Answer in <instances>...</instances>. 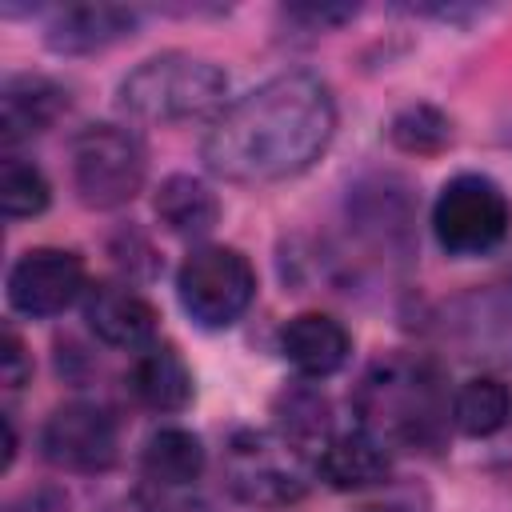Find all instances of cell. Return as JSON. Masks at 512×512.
<instances>
[{
	"label": "cell",
	"instance_id": "obj_1",
	"mask_svg": "<svg viewBox=\"0 0 512 512\" xmlns=\"http://www.w3.org/2000/svg\"><path fill=\"white\" fill-rule=\"evenodd\" d=\"M336 136L332 88L312 72H280L228 108L204 132V168L232 184H276L312 168Z\"/></svg>",
	"mask_w": 512,
	"mask_h": 512
},
{
	"label": "cell",
	"instance_id": "obj_2",
	"mask_svg": "<svg viewBox=\"0 0 512 512\" xmlns=\"http://www.w3.org/2000/svg\"><path fill=\"white\" fill-rule=\"evenodd\" d=\"M356 416L388 452H436L452 424V400L432 360L388 356L360 380Z\"/></svg>",
	"mask_w": 512,
	"mask_h": 512
},
{
	"label": "cell",
	"instance_id": "obj_3",
	"mask_svg": "<svg viewBox=\"0 0 512 512\" xmlns=\"http://www.w3.org/2000/svg\"><path fill=\"white\" fill-rule=\"evenodd\" d=\"M228 76L204 56L192 52H160L136 64L120 80V108L144 124H180L208 116L224 104Z\"/></svg>",
	"mask_w": 512,
	"mask_h": 512
},
{
	"label": "cell",
	"instance_id": "obj_4",
	"mask_svg": "<svg viewBox=\"0 0 512 512\" xmlns=\"http://www.w3.org/2000/svg\"><path fill=\"white\" fill-rule=\"evenodd\" d=\"M512 200L508 192L480 172L452 176L432 204V232L448 256H484L508 240Z\"/></svg>",
	"mask_w": 512,
	"mask_h": 512
},
{
	"label": "cell",
	"instance_id": "obj_5",
	"mask_svg": "<svg viewBox=\"0 0 512 512\" xmlns=\"http://www.w3.org/2000/svg\"><path fill=\"white\" fill-rule=\"evenodd\" d=\"M176 296L192 324L208 332L232 328L256 300V272L240 248L200 244L184 256L176 272Z\"/></svg>",
	"mask_w": 512,
	"mask_h": 512
},
{
	"label": "cell",
	"instance_id": "obj_6",
	"mask_svg": "<svg viewBox=\"0 0 512 512\" xmlns=\"http://www.w3.org/2000/svg\"><path fill=\"white\" fill-rule=\"evenodd\" d=\"M144 148L120 124H88L72 136V188L96 212L124 208L144 188Z\"/></svg>",
	"mask_w": 512,
	"mask_h": 512
},
{
	"label": "cell",
	"instance_id": "obj_7",
	"mask_svg": "<svg viewBox=\"0 0 512 512\" xmlns=\"http://www.w3.org/2000/svg\"><path fill=\"white\" fill-rule=\"evenodd\" d=\"M224 484L252 508H288L308 492L300 452L276 432H236L224 452Z\"/></svg>",
	"mask_w": 512,
	"mask_h": 512
},
{
	"label": "cell",
	"instance_id": "obj_8",
	"mask_svg": "<svg viewBox=\"0 0 512 512\" xmlns=\"http://www.w3.org/2000/svg\"><path fill=\"white\" fill-rule=\"evenodd\" d=\"M444 340L480 364H512V284L468 288L444 304L440 316Z\"/></svg>",
	"mask_w": 512,
	"mask_h": 512
},
{
	"label": "cell",
	"instance_id": "obj_9",
	"mask_svg": "<svg viewBox=\"0 0 512 512\" xmlns=\"http://www.w3.org/2000/svg\"><path fill=\"white\" fill-rule=\"evenodd\" d=\"M40 452L52 468L64 472H108L120 456V432L108 408L88 404V400H68L60 404L44 428H40Z\"/></svg>",
	"mask_w": 512,
	"mask_h": 512
},
{
	"label": "cell",
	"instance_id": "obj_10",
	"mask_svg": "<svg viewBox=\"0 0 512 512\" xmlns=\"http://www.w3.org/2000/svg\"><path fill=\"white\" fill-rule=\"evenodd\" d=\"M88 292L84 260L72 248H28L8 272V304L28 320H48Z\"/></svg>",
	"mask_w": 512,
	"mask_h": 512
},
{
	"label": "cell",
	"instance_id": "obj_11",
	"mask_svg": "<svg viewBox=\"0 0 512 512\" xmlns=\"http://www.w3.org/2000/svg\"><path fill=\"white\" fill-rule=\"evenodd\" d=\"M84 320L96 340H104L108 348H128V352L156 344V328H160L156 308L132 284H116V280L88 284Z\"/></svg>",
	"mask_w": 512,
	"mask_h": 512
},
{
	"label": "cell",
	"instance_id": "obj_12",
	"mask_svg": "<svg viewBox=\"0 0 512 512\" xmlns=\"http://www.w3.org/2000/svg\"><path fill=\"white\" fill-rule=\"evenodd\" d=\"M136 32V12L108 0L64 4L44 24V44L60 56H92Z\"/></svg>",
	"mask_w": 512,
	"mask_h": 512
},
{
	"label": "cell",
	"instance_id": "obj_13",
	"mask_svg": "<svg viewBox=\"0 0 512 512\" xmlns=\"http://www.w3.org/2000/svg\"><path fill=\"white\" fill-rule=\"evenodd\" d=\"M352 336L348 328L328 312H300L280 328V356L304 376L324 380L348 364Z\"/></svg>",
	"mask_w": 512,
	"mask_h": 512
},
{
	"label": "cell",
	"instance_id": "obj_14",
	"mask_svg": "<svg viewBox=\"0 0 512 512\" xmlns=\"http://www.w3.org/2000/svg\"><path fill=\"white\" fill-rule=\"evenodd\" d=\"M132 400L148 412H184L192 404V392H196V380H192V368L184 364V356L172 348V344H148L132 356L128 364V376H124Z\"/></svg>",
	"mask_w": 512,
	"mask_h": 512
},
{
	"label": "cell",
	"instance_id": "obj_15",
	"mask_svg": "<svg viewBox=\"0 0 512 512\" xmlns=\"http://www.w3.org/2000/svg\"><path fill=\"white\" fill-rule=\"evenodd\" d=\"M64 112H68V92L56 80L32 76V72L8 76L4 92H0V136H4V148L48 132Z\"/></svg>",
	"mask_w": 512,
	"mask_h": 512
},
{
	"label": "cell",
	"instance_id": "obj_16",
	"mask_svg": "<svg viewBox=\"0 0 512 512\" xmlns=\"http://www.w3.org/2000/svg\"><path fill=\"white\" fill-rule=\"evenodd\" d=\"M316 472H320V480H324L328 488H336V492H364V488H376V484L388 480V472H392V452H388L376 436H368L364 428L340 432V436H332V440L320 448Z\"/></svg>",
	"mask_w": 512,
	"mask_h": 512
},
{
	"label": "cell",
	"instance_id": "obj_17",
	"mask_svg": "<svg viewBox=\"0 0 512 512\" xmlns=\"http://www.w3.org/2000/svg\"><path fill=\"white\" fill-rule=\"evenodd\" d=\"M152 208H156L160 224L172 236H184V240H200L220 224L216 192L200 176H188V172H172L168 180H160Z\"/></svg>",
	"mask_w": 512,
	"mask_h": 512
},
{
	"label": "cell",
	"instance_id": "obj_18",
	"mask_svg": "<svg viewBox=\"0 0 512 512\" xmlns=\"http://www.w3.org/2000/svg\"><path fill=\"white\" fill-rule=\"evenodd\" d=\"M272 416H276V436L284 444H292L300 456H320V448L332 440V408L328 400L308 388V384H292L272 400Z\"/></svg>",
	"mask_w": 512,
	"mask_h": 512
},
{
	"label": "cell",
	"instance_id": "obj_19",
	"mask_svg": "<svg viewBox=\"0 0 512 512\" xmlns=\"http://www.w3.org/2000/svg\"><path fill=\"white\" fill-rule=\"evenodd\" d=\"M140 468L160 488H188L204 472V444L188 428H156L140 452Z\"/></svg>",
	"mask_w": 512,
	"mask_h": 512
},
{
	"label": "cell",
	"instance_id": "obj_20",
	"mask_svg": "<svg viewBox=\"0 0 512 512\" xmlns=\"http://www.w3.org/2000/svg\"><path fill=\"white\" fill-rule=\"evenodd\" d=\"M512 416V392L496 376H472L452 392V428L484 440L496 436Z\"/></svg>",
	"mask_w": 512,
	"mask_h": 512
},
{
	"label": "cell",
	"instance_id": "obj_21",
	"mask_svg": "<svg viewBox=\"0 0 512 512\" xmlns=\"http://www.w3.org/2000/svg\"><path fill=\"white\" fill-rule=\"evenodd\" d=\"M388 140L408 156H436L452 144V120L432 104H408L388 120Z\"/></svg>",
	"mask_w": 512,
	"mask_h": 512
},
{
	"label": "cell",
	"instance_id": "obj_22",
	"mask_svg": "<svg viewBox=\"0 0 512 512\" xmlns=\"http://www.w3.org/2000/svg\"><path fill=\"white\" fill-rule=\"evenodd\" d=\"M52 200V188H48V176L24 160V156H4L0 164V208L8 220H28V216H40Z\"/></svg>",
	"mask_w": 512,
	"mask_h": 512
},
{
	"label": "cell",
	"instance_id": "obj_23",
	"mask_svg": "<svg viewBox=\"0 0 512 512\" xmlns=\"http://www.w3.org/2000/svg\"><path fill=\"white\" fill-rule=\"evenodd\" d=\"M0 380L8 392H20L32 380V356L24 352V340L16 336L12 324H4V344H0Z\"/></svg>",
	"mask_w": 512,
	"mask_h": 512
},
{
	"label": "cell",
	"instance_id": "obj_24",
	"mask_svg": "<svg viewBox=\"0 0 512 512\" xmlns=\"http://www.w3.org/2000/svg\"><path fill=\"white\" fill-rule=\"evenodd\" d=\"M288 20L304 24L308 32H328V28H340L356 16V4H292L284 8Z\"/></svg>",
	"mask_w": 512,
	"mask_h": 512
},
{
	"label": "cell",
	"instance_id": "obj_25",
	"mask_svg": "<svg viewBox=\"0 0 512 512\" xmlns=\"http://www.w3.org/2000/svg\"><path fill=\"white\" fill-rule=\"evenodd\" d=\"M8 512H68V496L60 488H52V484H40V488L20 492L8 504Z\"/></svg>",
	"mask_w": 512,
	"mask_h": 512
},
{
	"label": "cell",
	"instance_id": "obj_26",
	"mask_svg": "<svg viewBox=\"0 0 512 512\" xmlns=\"http://www.w3.org/2000/svg\"><path fill=\"white\" fill-rule=\"evenodd\" d=\"M12 460H16V428L4 416V468H12Z\"/></svg>",
	"mask_w": 512,
	"mask_h": 512
},
{
	"label": "cell",
	"instance_id": "obj_27",
	"mask_svg": "<svg viewBox=\"0 0 512 512\" xmlns=\"http://www.w3.org/2000/svg\"><path fill=\"white\" fill-rule=\"evenodd\" d=\"M360 512H400V508H360Z\"/></svg>",
	"mask_w": 512,
	"mask_h": 512
}]
</instances>
